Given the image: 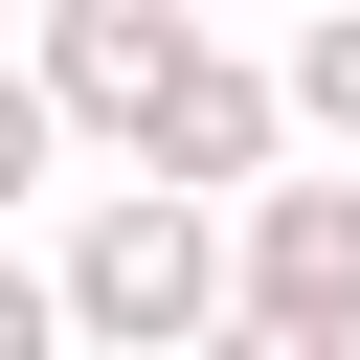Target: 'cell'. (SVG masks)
<instances>
[{
  "instance_id": "1",
  "label": "cell",
  "mask_w": 360,
  "mask_h": 360,
  "mask_svg": "<svg viewBox=\"0 0 360 360\" xmlns=\"http://www.w3.org/2000/svg\"><path fill=\"white\" fill-rule=\"evenodd\" d=\"M45 292H68V360H202V338L248 315L225 225H202V202H158V180H90V225L45 248Z\"/></svg>"
},
{
  "instance_id": "2",
  "label": "cell",
  "mask_w": 360,
  "mask_h": 360,
  "mask_svg": "<svg viewBox=\"0 0 360 360\" xmlns=\"http://www.w3.org/2000/svg\"><path fill=\"white\" fill-rule=\"evenodd\" d=\"M135 180L158 202H202V225H248L270 180H292V90H270V45H225L202 22V68L158 90V135H135Z\"/></svg>"
},
{
  "instance_id": "3",
  "label": "cell",
  "mask_w": 360,
  "mask_h": 360,
  "mask_svg": "<svg viewBox=\"0 0 360 360\" xmlns=\"http://www.w3.org/2000/svg\"><path fill=\"white\" fill-rule=\"evenodd\" d=\"M180 68H202V22H180V0H45V45H22V90H45L68 135H112V158L158 135V90H180Z\"/></svg>"
},
{
  "instance_id": "4",
  "label": "cell",
  "mask_w": 360,
  "mask_h": 360,
  "mask_svg": "<svg viewBox=\"0 0 360 360\" xmlns=\"http://www.w3.org/2000/svg\"><path fill=\"white\" fill-rule=\"evenodd\" d=\"M225 270H248V315H270V338L360 360V180H270V202L225 225Z\"/></svg>"
},
{
  "instance_id": "5",
  "label": "cell",
  "mask_w": 360,
  "mask_h": 360,
  "mask_svg": "<svg viewBox=\"0 0 360 360\" xmlns=\"http://www.w3.org/2000/svg\"><path fill=\"white\" fill-rule=\"evenodd\" d=\"M270 90H292V135H338V158H360V0H338V22H292V45H270Z\"/></svg>"
},
{
  "instance_id": "6",
  "label": "cell",
  "mask_w": 360,
  "mask_h": 360,
  "mask_svg": "<svg viewBox=\"0 0 360 360\" xmlns=\"http://www.w3.org/2000/svg\"><path fill=\"white\" fill-rule=\"evenodd\" d=\"M45 180H68V112H45V90H22V68H0V225H22V202H45Z\"/></svg>"
},
{
  "instance_id": "7",
  "label": "cell",
  "mask_w": 360,
  "mask_h": 360,
  "mask_svg": "<svg viewBox=\"0 0 360 360\" xmlns=\"http://www.w3.org/2000/svg\"><path fill=\"white\" fill-rule=\"evenodd\" d=\"M0 360H68V292H45V248H0Z\"/></svg>"
},
{
  "instance_id": "8",
  "label": "cell",
  "mask_w": 360,
  "mask_h": 360,
  "mask_svg": "<svg viewBox=\"0 0 360 360\" xmlns=\"http://www.w3.org/2000/svg\"><path fill=\"white\" fill-rule=\"evenodd\" d=\"M202 360H315V338H270V315H225V338H202Z\"/></svg>"
}]
</instances>
